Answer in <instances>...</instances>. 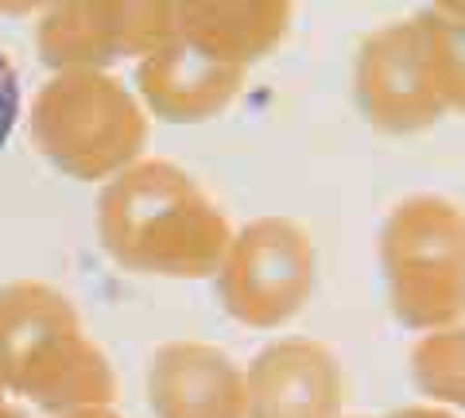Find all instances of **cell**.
I'll list each match as a JSON object with an SVG mask.
<instances>
[{"mask_svg":"<svg viewBox=\"0 0 465 418\" xmlns=\"http://www.w3.org/2000/svg\"><path fill=\"white\" fill-rule=\"evenodd\" d=\"M439 8L446 12V16H454V20H465V0H439Z\"/></svg>","mask_w":465,"mask_h":418,"instance_id":"7a4b0ae2","label":"cell"},{"mask_svg":"<svg viewBox=\"0 0 465 418\" xmlns=\"http://www.w3.org/2000/svg\"><path fill=\"white\" fill-rule=\"evenodd\" d=\"M16 117H20V82L12 63L0 54V151H5L12 128H16Z\"/></svg>","mask_w":465,"mask_h":418,"instance_id":"6da1fadb","label":"cell"}]
</instances>
